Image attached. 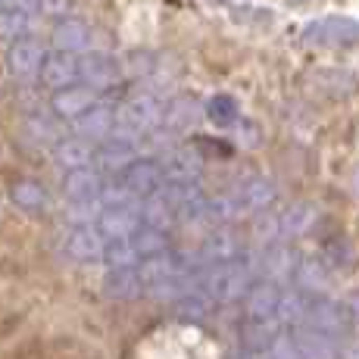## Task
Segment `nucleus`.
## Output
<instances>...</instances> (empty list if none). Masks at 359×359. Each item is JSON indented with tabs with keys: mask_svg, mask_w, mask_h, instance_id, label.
<instances>
[{
	"mask_svg": "<svg viewBox=\"0 0 359 359\" xmlns=\"http://www.w3.org/2000/svg\"><path fill=\"white\" fill-rule=\"evenodd\" d=\"M75 122H79V135L85 137V141H97V137H107L109 131H113V113H109L107 107H91Z\"/></svg>",
	"mask_w": 359,
	"mask_h": 359,
	"instance_id": "19",
	"label": "nucleus"
},
{
	"mask_svg": "<svg viewBox=\"0 0 359 359\" xmlns=\"http://www.w3.org/2000/svg\"><path fill=\"white\" fill-rule=\"evenodd\" d=\"M163 182H165L163 165L154 163V160H135V163H128L126 169L119 172V184L137 200L156 194V191L163 188Z\"/></svg>",
	"mask_w": 359,
	"mask_h": 359,
	"instance_id": "7",
	"label": "nucleus"
},
{
	"mask_svg": "<svg viewBox=\"0 0 359 359\" xmlns=\"http://www.w3.org/2000/svg\"><path fill=\"white\" fill-rule=\"evenodd\" d=\"M281 294H285V287H281L278 281H272V278L253 281L250 291H247V297H244V319L247 322H278Z\"/></svg>",
	"mask_w": 359,
	"mask_h": 359,
	"instance_id": "5",
	"label": "nucleus"
},
{
	"mask_svg": "<svg viewBox=\"0 0 359 359\" xmlns=\"http://www.w3.org/2000/svg\"><path fill=\"white\" fill-rule=\"evenodd\" d=\"M103 247H107V241H103V234L94 225H79V229H72V234L66 241L69 257L79 262H100Z\"/></svg>",
	"mask_w": 359,
	"mask_h": 359,
	"instance_id": "10",
	"label": "nucleus"
},
{
	"mask_svg": "<svg viewBox=\"0 0 359 359\" xmlns=\"http://www.w3.org/2000/svg\"><path fill=\"white\" fill-rule=\"evenodd\" d=\"M34 13L19 6H0V38H22L34 29Z\"/></svg>",
	"mask_w": 359,
	"mask_h": 359,
	"instance_id": "20",
	"label": "nucleus"
},
{
	"mask_svg": "<svg viewBox=\"0 0 359 359\" xmlns=\"http://www.w3.org/2000/svg\"><path fill=\"white\" fill-rule=\"evenodd\" d=\"M38 75L47 88H57L60 91V88H69L79 81V60L66 50H57V53H50V57H44Z\"/></svg>",
	"mask_w": 359,
	"mask_h": 359,
	"instance_id": "9",
	"label": "nucleus"
},
{
	"mask_svg": "<svg viewBox=\"0 0 359 359\" xmlns=\"http://www.w3.org/2000/svg\"><path fill=\"white\" fill-rule=\"evenodd\" d=\"M131 244H135V250H137L141 259L160 257V253L169 250V238H165V231L154 229V225H141V229L131 234Z\"/></svg>",
	"mask_w": 359,
	"mask_h": 359,
	"instance_id": "21",
	"label": "nucleus"
},
{
	"mask_svg": "<svg viewBox=\"0 0 359 359\" xmlns=\"http://www.w3.org/2000/svg\"><path fill=\"white\" fill-rule=\"evenodd\" d=\"M63 191H66V197L72 200V203H100L103 184H100L97 172L85 165V169H69V175L63 182Z\"/></svg>",
	"mask_w": 359,
	"mask_h": 359,
	"instance_id": "11",
	"label": "nucleus"
},
{
	"mask_svg": "<svg viewBox=\"0 0 359 359\" xmlns=\"http://www.w3.org/2000/svg\"><path fill=\"white\" fill-rule=\"evenodd\" d=\"M200 285L206 287V294L216 303H234L241 297H247L253 285V262L244 257L231 262H219V266H206L200 275Z\"/></svg>",
	"mask_w": 359,
	"mask_h": 359,
	"instance_id": "1",
	"label": "nucleus"
},
{
	"mask_svg": "<svg viewBox=\"0 0 359 359\" xmlns=\"http://www.w3.org/2000/svg\"><path fill=\"white\" fill-rule=\"evenodd\" d=\"M57 156L63 165H69V169H85V165L94 160V150L85 137H69V141H63L57 147Z\"/></svg>",
	"mask_w": 359,
	"mask_h": 359,
	"instance_id": "23",
	"label": "nucleus"
},
{
	"mask_svg": "<svg viewBox=\"0 0 359 359\" xmlns=\"http://www.w3.org/2000/svg\"><path fill=\"white\" fill-rule=\"evenodd\" d=\"M94 107V91L91 88H79V85H69V88H60L57 97H53V109L60 116H69V119H79L81 113Z\"/></svg>",
	"mask_w": 359,
	"mask_h": 359,
	"instance_id": "17",
	"label": "nucleus"
},
{
	"mask_svg": "<svg viewBox=\"0 0 359 359\" xmlns=\"http://www.w3.org/2000/svg\"><path fill=\"white\" fill-rule=\"evenodd\" d=\"M163 119V107L156 103L150 94H137V97H131L126 107L119 109V137H135V135H144L147 128H154L156 122Z\"/></svg>",
	"mask_w": 359,
	"mask_h": 359,
	"instance_id": "6",
	"label": "nucleus"
},
{
	"mask_svg": "<svg viewBox=\"0 0 359 359\" xmlns=\"http://www.w3.org/2000/svg\"><path fill=\"white\" fill-rule=\"evenodd\" d=\"M313 225H316V210L309 203H297L275 219L269 234H272V238H300V234H306Z\"/></svg>",
	"mask_w": 359,
	"mask_h": 359,
	"instance_id": "12",
	"label": "nucleus"
},
{
	"mask_svg": "<svg viewBox=\"0 0 359 359\" xmlns=\"http://www.w3.org/2000/svg\"><path fill=\"white\" fill-rule=\"evenodd\" d=\"M103 262H107L109 269H119V266H137L141 257H137L131 238H113V241H107V247H103Z\"/></svg>",
	"mask_w": 359,
	"mask_h": 359,
	"instance_id": "24",
	"label": "nucleus"
},
{
	"mask_svg": "<svg viewBox=\"0 0 359 359\" xmlns=\"http://www.w3.org/2000/svg\"><path fill=\"white\" fill-rule=\"evenodd\" d=\"M13 194H16V200L19 203H25V206H34V203H41V188L38 184H19L16 191H13Z\"/></svg>",
	"mask_w": 359,
	"mask_h": 359,
	"instance_id": "26",
	"label": "nucleus"
},
{
	"mask_svg": "<svg viewBox=\"0 0 359 359\" xmlns=\"http://www.w3.org/2000/svg\"><path fill=\"white\" fill-rule=\"evenodd\" d=\"M79 79H85L88 88H109L119 79V69L103 53H88L79 60Z\"/></svg>",
	"mask_w": 359,
	"mask_h": 359,
	"instance_id": "14",
	"label": "nucleus"
},
{
	"mask_svg": "<svg viewBox=\"0 0 359 359\" xmlns=\"http://www.w3.org/2000/svg\"><path fill=\"white\" fill-rule=\"evenodd\" d=\"M269 353L278 359H337L341 356V341L313 328H291L272 344Z\"/></svg>",
	"mask_w": 359,
	"mask_h": 359,
	"instance_id": "2",
	"label": "nucleus"
},
{
	"mask_svg": "<svg viewBox=\"0 0 359 359\" xmlns=\"http://www.w3.org/2000/svg\"><path fill=\"white\" fill-rule=\"evenodd\" d=\"M206 116H210V122H216V126L229 128L238 122L241 109H238V100L229 97V94H216L210 103H206Z\"/></svg>",
	"mask_w": 359,
	"mask_h": 359,
	"instance_id": "25",
	"label": "nucleus"
},
{
	"mask_svg": "<svg viewBox=\"0 0 359 359\" xmlns=\"http://www.w3.org/2000/svg\"><path fill=\"white\" fill-rule=\"evenodd\" d=\"M216 309V300H212L210 294H206V287L203 285H194V287H188L184 294H178L175 297V313L182 316V319H188V322H200V319H206V316Z\"/></svg>",
	"mask_w": 359,
	"mask_h": 359,
	"instance_id": "15",
	"label": "nucleus"
},
{
	"mask_svg": "<svg viewBox=\"0 0 359 359\" xmlns=\"http://www.w3.org/2000/svg\"><path fill=\"white\" fill-rule=\"evenodd\" d=\"M344 359H359V341H353L347 350H344Z\"/></svg>",
	"mask_w": 359,
	"mask_h": 359,
	"instance_id": "28",
	"label": "nucleus"
},
{
	"mask_svg": "<svg viewBox=\"0 0 359 359\" xmlns=\"http://www.w3.org/2000/svg\"><path fill=\"white\" fill-rule=\"evenodd\" d=\"M103 287H107V294L119 297V300H135L137 294H144V281H141V272H137V266L109 269Z\"/></svg>",
	"mask_w": 359,
	"mask_h": 359,
	"instance_id": "16",
	"label": "nucleus"
},
{
	"mask_svg": "<svg viewBox=\"0 0 359 359\" xmlns=\"http://www.w3.org/2000/svg\"><path fill=\"white\" fill-rule=\"evenodd\" d=\"M347 306H350V316H353V322H359V294H353L347 300Z\"/></svg>",
	"mask_w": 359,
	"mask_h": 359,
	"instance_id": "27",
	"label": "nucleus"
},
{
	"mask_svg": "<svg viewBox=\"0 0 359 359\" xmlns=\"http://www.w3.org/2000/svg\"><path fill=\"white\" fill-rule=\"evenodd\" d=\"M41 63H44V50H41V44L32 38L13 41V47L6 50V69H10L16 79H32V75H38Z\"/></svg>",
	"mask_w": 359,
	"mask_h": 359,
	"instance_id": "8",
	"label": "nucleus"
},
{
	"mask_svg": "<svg viewBox=\"0 0 359 359\" xmlns=\"http://www.w3.org/2000/svg\"><path fill=\"white\" fill-rule=\"evenodd\" d=\"M88 38H91V32H88V25L79 22V19H66V22H60L57 29H53V41H57V47H63L66 53L85 50Z\"/></svg>",
	"mask_w": 359,
	"mask_h": 359,
	"instance_id": "22",
	"label": "nucleus"
},
{
	"mask_svg": "<svg viewBox=\"0 0 359 359\" xmlns=\"http://www.w3.org/2000/svg\"><path fill=\"white\" fill-rule=\"evenodd\" d=\"M303 38L309 44H322V47H353L359 44V19H347V16L316 19V22L306 25Z\"/></svg>",
	"mask_w": 359,
	"mask_h": 359,
	"instance_id": "4",
	"label": "nucleus"
},
{
	"mask_svg": "<svg viewBox=\"0 0 359 359\" xmlns=\"http://www.w3.org/2000/svg\"><path fill=\"white\" fill-rule=\"evenodd\" d=\"M200 262L203 266H219V262H231L238 257H244V247H241L238 234L231 231H216L212 238H206V244L200 247Z\"/></svg>",
	"mask_w": 359,
	"mask_h": 359,
	"instance_id": "13",
	"label": "nucleus"
},
{
	"mask_svg": "<svg viewBox=\"0 0 359 359\" xmlns=\"http://www.w3.org/2000/svg\"><path fill=\"white\" fill-rule=\"evenodd\" d=\"M350 325H353V316H350L347 300H334V297H325V294H313L309 297L306 316H303V325H297V328H313V331H322V334L341 337V334L350 331Z\"/></svg>",
	"mask_w": 359,
	"mask_h": 359,
	"instance_id": "3",
	"label": "nucleus"
},
{
	"mask_svg": "<svg viewBox=\"0 0 359 359\" xmlns=\"http://www.w3.org/2000/svg\"><path fill=\"white\" fill-rule=\"evenodd\" d=\"M94 163L100 165L103 172H122L128 163H135V147H131L128 137H113L94 154Z\"/></svg>",
	"mask_w": 359,
	"mask_h": 359,
	"instance_id": "18",
	"label": "nucleus"
}]
</instances>
